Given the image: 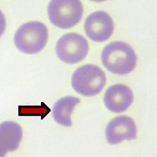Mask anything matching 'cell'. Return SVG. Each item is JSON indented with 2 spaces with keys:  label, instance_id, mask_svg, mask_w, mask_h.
I'll use <instances>...</instances> for the list:
<instances>
[{
  "label": "cell",
  "instance_id": "5",
  "mask_svg": "<svg viewBox=\"0 0 157 157\" xmlns=\"http://www.w3.org/2000/svg\"><path fill=\"white\" fill-rule=\"evenodd\" d=\"M89 45L82 35L71 33L63 35L56 44L58 58L67 64H77L86 57Z\"/></svg>",
  "mask_w": 157,
  "mask_h": 157
},
{
  "label": "cell",
  "instance_id": "4",
  "mask_svg": "<svg viewBox=\"0 0 157 157\" xmlns=\"http://www.w3.org/2000/svg\"><path fill=\"white\" fill-rule=\"evenodd\" d=\"M51 23L60 29H69L79 23L83 16L80 0H51L47 6Z\"/></svg>",
  "mask_w": 157,
  "mask_h": 157
},
{
  "label": "cell",
  "instance_id": "12",
  "mask_svg": "<svg viewBox=\"0 0 157 157\" xmlns=\"http://www.w3.org/2000/svg\"><path fill=\"white\" fill-rule=\"evenodd\" d=\"M7 153H8V150L6 148V145L0 138V157H5Z\"/></svg>",
  "mask_w": 157,
  "mask_h": 157
},
{
  "label": "cell",
  "instance_id": "13",
  "mask_svg": "<svg viewBox=\"0 0 157 157\" xmlns=\"http://www.w3.org/2000/svg\"><path fill=\"white\" fill-rule=\"evenodd\" d=\"M90 1H92V2H104L106 0H90Z\"/></svg>",
  "mask_w": 157,
  "mask_h": 157
},
{
  "label": "cell",
  "instance_id": "11",
  "mask_svg": "<svg viewBox=\"0 0 157 157\" xmlns=\"http://www.w3.org/2000/svg\"><path fill=\"white\" fill-rule=\"evenodd\" d=\"M6 28V19L4 13L0 11V37L4 34Z\"/></svg>",
  "mask_w": 157,
  "mask_h": 157
},
{
  "label": "cell",
  "instance_id": "8",
  "mask_svg": "<svg viewBox=\"0 0 157 157\" xmlns=\"http://www.w3.org/2000/svg\"><path fill=\"white\" fill-rule=\"evenodd\" d=\"M134 101V94L128 86L116 84L110 86L104 94V104L109 111L122 113L128 110Z\"/></svg>",
  "mask_w": 157,
  "mask_h": 157
},
{
  "label": "cell",
  "instance_id": "9",
  "mask_svg": "<svg viewBox=\"0 0 157 157\" xmlns=\"http://www.w3.org/2000/svg\"><path fill=\"white\" fill-rule=\"evenodd\" d=\"M79 102L80 100L73 96H67L57 101L52 110L53 119L57 123L64 127H72L71 115Z\"/></svg>",
  "mask_w": 157,
  "mask_h": 157
},
{
  "label": "cell",
  "instance_id": "10",
  "mask_svg": "<svg viewBox=\"0 0 157 157\" xmlns=\"http://www.w3.org/2000/svg\"><path fill=\"white\" fill-rule=\"evenodd\" d=\"M0 138L8 152L17 150L23 138V128L19 124L7 121L0 124Z\"/></svg>",
  "mask_w": 157,
  "mask_h": 157
},
{
  "label": "cell",
  "instance_id": "6",
  "mask_svg": "<svg viewBox=\"0 0 157 157\" xmlns=\"http://www.w3.org/2000/svg\"><path fill=\"white\" fill-rule=\"evenodd\" d=\"M86 36L95 42H104L113 33L114 25L111 16L103 11L91 13L85 21Z\"/></svg>",
  "mask_w": 157,
  "mask_h": 157
},
{
  "label": "cell",
  "instance_id": "7",
  "mask_svg": "<svg viewBox=\"0 0 157 157\" xmlns=\"http://www.w3.org/2000/svg\"><path fill=\"white\" fill-rule=\"evenodd\" d=\"M106 137L107 142L112 145L119 144L126 140H135L137 128L135 121L126 115L113 118L107 124Z\"/></svg>",
  "mask_w": 157,
  "mask_h": 157
},
{
  "label": "cell",
  "instance_id": "1",
  "mask_svg": "<svg viewBox=\"0 0 157 157\" xmlns=\"http://www.w3.org/2000/svg\"><path fill=\"white\" fill-rule=\"evenodd\" d=\"M101 61L109 72L125 75L135 70L137 55L128 44L121 41L112 42L103 48Z\"/></svg>",
  "mask_w": 157,
  "mask_h": 157
},
{
  "label": "cell",
  "instance_id": "2",
  "mask_svg": "<svg viewBox=\"0 0 157 157\" xmlns=\"http://www.w3.org/2000/svg\"><path fill=\"white\" fill-rule=\"evenodd\" d=\"M48 41V30L39 21L25 23L14 35V44L18 50L26 54H35L43 50Z\"/></svg>",
  "mask_w": 157,
  "mask_h": 157
},
{
  "label": "cell",
  "instance_id": "3",
  "mask_svg": "<svg viewBox=\"0 0 157 157\" xmlns=\"http://www.w3.org/2000/svg\"><path fill=\"white\" fill-rule=\"evenodd\" d=\"M106 83V73L96 65H84L76 69L72 76L73 90L86 97L99 94Z\"/></svg>",
  "mask_w": 157,
  "mask_h": 157
}]
</instances>
